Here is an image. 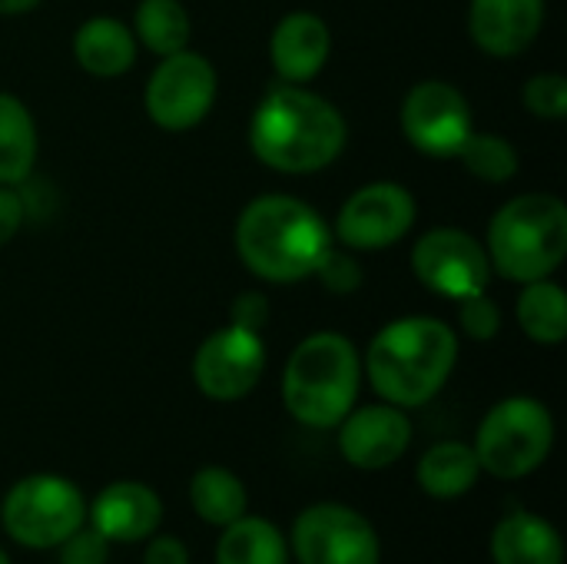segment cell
I'll return each instance as SVG.
<instances>
[{"label": "cell", "instance_id": "obj_1", "mask_svg": "<svg viewBox=\"0 0 567 564\" xmlns=\"http://www.w3.org/2000/svg\"><path fill=\"white\" fill-rule=\"evenodd\" d=\"M349 140L346 116L326 96L286 83L262 96L249 120V150L286 176H309L332 166Z\"/></svg>", "mask_w": 567, "mask_h": 564}, {"label": "cell", "instance_id": "obj_2", "mask_svg": "<svg viewBox=\"0 0 567 564\" xmlns=\"http://www.w3.org/2000/svg\"><path fill=\"white\" fill-rule=\"evenodd\" d=\"M458 362V336L435 316H402L382 326L365 352V376L382 402L419 409L432 402Z\"/></svg>", "mask_w": 567, "mask_h": 564}, {"label": "cell", "instance_id": "obj_3", "mask_svg": "<svg viewBox=\"0 0 567 564\" xmlns=\"http://www.w3.org/2000/svg\"><path fill=\"white\" fill-rule=\"evenodd\" d=\"M332 246V229L302 199L269 193L252 199L236 223V253L243 266L276 286L302 283Z\"/></svg>", "mask_w": 567, "mask_h": 564}, {"label": "cell", "instance_id": "obj_4", "mask_svg": "<svg viewBox=\"0 0 567 564\" xmlns=\"http://www.w3.org/2000/svg\"><path fill=\"white\" fill-rule=\"evenodd\" d=\"M362 359L342 332H312L302 339L282 372V402L309 429H336L359 399Z\"/></svg>", "mask_w": 567, "mask_h": 564}, {"label": "cell", "instance_id": "obj_5", "mask_svg": "<svg viewBox=\"0 0 567 564\" xmlns=\"http://www.w3.org/2000/svg\"><path fill=\"white\" fill-rule=\"evenodd\" d=\"M488 263L512 283L548 279L567 256V206L551 193L508 199L488 223Z\"/></svg>", "mask_w": 567, "mask_h": 564}, {"label": "cell", "instance_id": "obj_6", "mask_svg": "<svg viewBox=\"0 0 567 564\" xmlns=\"http://www.w3.org/2000/svg\"><path fill=\"white\" fill-rule=\"evenodd\" d=\"M555 445V419L545 402L532 396L502 399L475 432V455L482 472L515 482L545 465Z\"/></svg>", "mask_w": 567, "mask_h": 564}, {"label": "cell", "instance_id": "obj_7", "mask_svg": "<svg viewBox=\"0 0 567 564\" xmlns=\"http://www.w3.org/2000/svg\"><path fill=\"white\" fill-rule=\"evenodd\" d=\"M0 525L23 548H56L86 525V499L60 475H27L3 495Z\"/></svg>", "mask_w": 567, "mask_h": 564}, {"label": "cell", "instance_id": "obj_8", "mask_svg": "<svg viewBox=\"0 0 567 564\" xmlns=\"http://www.w3.org/2000/svg\"><path fill=\"white\" fill-rule=\"evenodd\" d=\"M216 66L196 53V50H179L159 60V66L150 73L146 83V113L159 130L183 133L203 123L216 103Z\"/></svg>", "mask_w": 567, "mask_h": 564}, {"label": "cell", "instance_id": "obj_9", "mask_svg": "<svg viewBox=\"0 0 567 564\" xmlns=\"http://www.w3.org/2000/svg\"><path fill=\"white\" fill-rule=\"evenodd\" d=\"M289 548L299 564H379L382 542L365 515L349 505H309L296 525Z\"/></svg>", "mask_w": 567, "mask_h": 564}, {"label": "cell", "instance_id": "obj_10", "mask_svg": "<svg viewBox=\"0 0 567 564\" xmlns=\"http://www.w3.org/2000/svg\"><path fill=\"white\" fill-rule=\"evenodd\" d=\"M412 269L429 293L455 302L488 293L492 283V263L485 246L472 233L455 226L429 229L412 249Z\"/></svg>", "mask_w": 567, "mask_h": 564}, {"label": "cell", "instance_id": "obj_11", "mask_svg": "<svg viewBox=\"0 0 567 564\" xmlns=\"http://www.w3.org/2000/svg\"><path fill=\"white\" fill-rule=\"evenodd\" d=\"M419 206L415 196L392 180L365 183L355 189L339 216H336V239L352 253H375L402 243L415 226Z\"/></svg>", "mask_w": 567, "mask_h": 564}, {"label": "cell", "instance_id": "obj_12", "mask_svg": "<svg viewBox=\"0 0 567 564\" xmlns=\"http://www.w3.org/2000/svg\"><path fill=\"white\" fill-rule=\"evenodd\" d=\"M402 133L405 140L435 160H455L472 136V106L465 93L445 80H422L402 100Z\"/></svg>", "mask_w": 567, "mask_h": 564}, {"label": "cell", "instance_id": "obj_13", "mask_svg": "<svg viewBox=\"0 0 567 564\" xmlns=\"http://www.w3.org/2000/svg\"><path fill=\"white\" fill-rule=\"evenodd\" d=\"M266 372V346L262 336L243 326L216 329L193 359V382L213 402H239L246 399Z\"/></svg>", "mask_w": 567, "mask_h": 564}, {"label": "cell", "instance_id": "obj_14", "mask_svg": "<svg viewBox=\"0 0 567 564\" xmlns=\"http://www.w3.org/2000/svg\"><path fill=\"white\" fill-rule=\"evenodd\" d=\"M412 442V422L399 406H365L352 409L339 422V452L349 465L379 472L395 465Z\"/></svg>", "mask_w": 567, "mask_h": 564}, {"label": "cell", "instance_id": "obj_15", "mask_svg": "<svg viewBox=\"0 0 567 564\" xmlns=\"http://www.w3.org/2000/svg\"><path fill=\"white\" fill-rule=\"evenodd\" d=\"M545 27V0H472L468 30L488 57L525 53Z\"/></svg>", "mask_w": 567, "mask_h": 564}, {"label": "cell", "instance_id": "obj_16", "mask_svg": "<svg viewBox=\"0 0 567 564\" xmlns=\"http://www.w3.org/2000/svg\"><path fill=\"white\" fill-rule=\"evenodd\" d=\"M329 53H332L329 23L309 10L286 13L269 37L272 70L286 83H309L312 76H319L322 66L329 63Z\"/></svg>", "mask_w": 567, "mask_h": 564}, {"label": "cell", "instance_id": "obj_17", "mask_svg": "<svg viewBox=\"0 0 567 564\" xmlns=\"http://www.w3.org/2000/svg\"><path fill=\"white\" fill-rule=\"evenodd\" d=\"M90 522L106 542L133 545V542L150 539L159 529L163 502L143 482H113L93 499Z\"/></svg>", "mask_w": 567, "mask_h": 564}, {"label": "cell", "instance_id": "obj_18", "mask_svg": "<svg viewBox=\"0 0 567 564\" xmlns=\"http://www.w3.org/2000/svg\"><path fill=\"white\" fill-rule=\"evenodd\" d=\"M492 558L495 564H565V542L548 519L512 512L492 532Z\"/></svg>", "mask_w": 567, "mask_h": 564}, {"label": "cell", "instance_id": "obj_19", "mask_svg": "<svg viewBox=\"0 0 567 564\" xmlns=\"http://www.w3.org/2000/svg\"><path fill=\"white\" fill-rule=\"evenodd\" d=\"M73 57L90 76L113 80L136 63V37L113 17H90L76 27Z\"/></svg>", "mask_w": 567, "mask_h": 564}, {"label": "cell", "instance_id": "obj_20", "mask_svg": "<svg viewBox=\"0 0 567 564\" xmlns=\"http://www.w3.org/2000/svg\"><path fill=\"white\" fill-rule=\"evenodd\" d=\"M482 475L478 455L465 442H439L419 462V485L429 499L455 502L475 489Z\"/></svg>", "mask_w": 567, "mask_h": 564}, {"label": "cell", "instance_id": "obj_21", "mask_svg": "<svg viewBox=\"0 0 567 564\" xmlns=\"http://www.w3.org/2000/svg\"><path fill=\"white\" fill-rule=\"evenodd\" d=\"M216 564H289V545L269 519L243 515L223 529Z\"/></svg>", "mask_w": 567, "mask_h": 564}, {"label": "cell", "instance_id": "obj_22", "mask_svg": "<svg viewBox=\"0 0 567 564\" xmlns=\"http://www.w3.org/2000/svg\"><path fill=\"white\" fill-rule=\"evenodd\" d=\"M37 163V123L30 110L0 93V186H17L33 173Z\"/></svg>", "mask_w": 567, "mask_h": 564}, {"label": "cell", "instance_id": "obj_23", "mask_svg": "<svg viewBox=\"0 0 567 564\" xmlns=\"http://www.w3.org/2000/svg\"><path fill=\"white\" fill-rule=\"evenodd\" d=\"M189 502H193L196 515L206 525H216V529L233 525L249 509L246 485L229 469H219V465H206V469H199L193 475V482H189Z\"/></svg>", "mask_w": 567, "mask_h": 564}, {"label": "cell", "instance_id": "obj_24", "mask_svg": "<svg viewBox=\"0 0 567 564\" xmlns=\"http://www.w3.org/2000/svg\"><path fill=\"white\" fill-rule=\"evenodd\" d=\"M518 326L538 346H561L567 336L565 289L551 279L525 283L518 296Z\"/></svg>", "mask_w": 567, "mask_h": 564}, {"label": "cell", "instance_id": "obj_25", "mask_svg": "<svg viewBox=\"0 0 567 564\" xmlns=\"http://www.w3.org/2000/svg\"><path fill=\"white\" fill-rule=\"evenodd\" d=\"M189 13L179 0H140L133 17V37L156 57H169L189 47Z\"/></svg>", "mask_w": 567, "mask_h": 564}, {"label": "cell", "instance_id": "obj_26", "mask_svg": "<svg viewBox=\"0 0 567 564\" xmlns=\"http://www.w3.org/2000/svg\"><path fill=\"white\" fill-rule=\"evenodd\" d=\"M465 163V170L485 183H508L518 173V150L498 136V133H475L465 140V146L458 150V156Z\"/></svg>", "mask_w": 567, "mask_h": 564}, {"label": "cell", "instance_id": "obj_27", "mask_svg": "<svg viewBox=\"0 0 567 564\" xmlns=\"http://www.w3.org/2000/svg\"><path fill=\"white\" fill-rule=\"evenodd\" d=\"M522 100L528 106L532 116L542 120H565L567 116V76L565 73H535L525 90Z\"/></svg>", "mask_w": 567, "mask_h": 564}, {"label": "cell", "instance_id": "obj_28", "mask_svg": "<svg viewBox=\"0 0 567 564\" xmlns=\"http://www.w3.org/2000/svg\"><path fill=\"white\" fill-rule=\"evenodd\" d=\"M312 276L332 296H352L362 286V266H359V259H352L346 249H336V246L326 249V256L319 259V266H316Z\"/></svg>", "mask_w": 567, "mask_h": 564}, {"label": "cell", "instance_id": "obj_29", "mask_svg": "<svg viewBox=\"0 0 567 564\" xmlns=\"http://www.w3.org/2000/svg\"><path fill=\"white\" fill-rule=\"evenodd\" d=\"M458 326L468 339L475 342H488L498 336L502 329V309L498 302L488 296V293H478V296H468L458 302Z\"/></svg>", "mask_w": 567, "mask_h": 564}, {"label": "cell", "instance_id": "obj_30", "mask_svg": "<svg viewBox=\"0 0 567 564\" xmlns=\"http://www.w3.org/2000/svg\"><path fill=\"white\" fill-rule=\"evenodd\" d=\"M56 548H60V564H106V558H110V542L93 525L90 529L80 525Z\"/></svg>", "mask_w": 567, "mask_h": 564}, {"label": "cell", "instance_id": "obj_31", "mask_svg": "<svg viewBox=\"0 0 567 564\" xmlns=\"http://www.w3.org/2000/svg\"><path fill=\"white\" fill-rule=\"evenodd\" d=\"M269 299L262 293H239L229 306V319L233 326H243V329H252V332H262V326L269 322Z\"/></svg>", "mask_w": 567, "mask_h": 564}, {"label": "cell", "instance_id": "obj_32", "mask_svg": "<svg viewBox=\"0 0 567 564\" xmlns=\"http://www.w3.org/2000/svg\"><path fill=\"white\" fill-rule=\"evenodd\" d=\"M23 216H27L23 196L10 186H0V249L17 236V229L23 226Z\"/></svg>", "mask_w": 567, "mask_h": 564}, {"label": "cell", "instance_id": "obj_33", "mask_svg": "<svg viewBox=\"0 0 567 564\" xmlns=\"http://www.w3.org/2000/svg\"><path fill=\"white\" fill-rule=\"evenodd\" d=\"M143 564H189V552L179 539H153L143 552Z\"/></svg>", "mask_w": 567, "mask_h": 564}, {"label": "cell", "instance_id": "obj_34", "mask_svg": "<svg viewBox=\"0 0 567 564\" xmlns=\"http://www.w3.org/2000/svg\"><path fill=\"white\" fill-rule=\"evenodd\" d=\"M43 0H0V13L3 17H17V13H30L37 10Z\"/></svg>", "mask_w": 567, "mask_h": 564}, {"label": "cell", "instance_id": "obj_35", "mask_svg": "<svg viewBox=\"0 0 567 564\" xmlns=\"http://www.w3.org/2000/svg\"><path fill=\"white\" fill-rule=\"evenodd\" d=\"M0 564H10V558H7V552L0 548Z\"/></svg>", "mask_w": 567, "mask_h": 564}]
</instances>
